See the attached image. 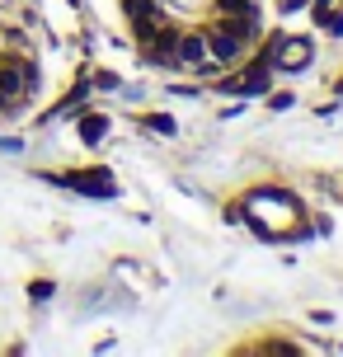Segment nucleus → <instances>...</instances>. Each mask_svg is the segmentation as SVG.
I'll list each match as a JSON object with an SVG mask.
<instances>
[{"instance_id": "8", "label": "nucleus", "mask_w": 343, "mask_h": 357, "mask_svg": "<svg viewBox=\"0 0 343 357\" xmlns=\"http://www.w3.org/2000/svg\"><path fill=\"white\" fill-rule=\"evenodd\" d=\"M282 5H287V10H301V0H282Z\"/></svg>"}, {"instance_id": "4", "label": "nucleus", "mask_w": 343, "mask_h": 357, "mask_svg": "<svg viewBox=\"0 0 343 357\" xmlns=\"http://www.w3.org/2000/svg\"><path fill=\"white\" fill-rule=\"evenodd\" d=\"M80 137H85V142H104V137H109V118H99V113H90V118H80Z\"/></svg>"}, {"instance_id": "6", "label": "nucleus", "mask_w": 343, "mask_h": 357, "mask_svg": "<svg viewBox=\"0 0 343 357\" xmlns=\"http://www.w3.org/2000/svg\"><path fill=\"white\" fill-rule=\"evenodd\" d=\"M325 29H329V33H343V15H329V19H325Z\"/></svg>"}, {"instance_id": "3", "label": "nucleus", "mask_w": 343, "mask_h": 357, "mask_svg": "<svg viewBox=\"0 0 343 357\" xmlns=\"http://www.w3.org/2000/svg\"><path fill=\"white\" fill-rule=\"evenodd\" d=\"M24 71H29V66H0V89H5V99H15L19 89L29 85V75H24Z\"/></svg>"}, {"instance_id": "7", "label": "nucleus", "mask_w": 343, "mask_h": 357, "mask_svg": "<svg viewBox=\"0 0 343 357\" xmlns=\"http://www.w3.org/2000/svg\"><path fill=\"white\" fill-rule=\"evenodd\" d=\"M226 10H240V15H250V0H221Z\"/></svg>"}, {"instance_id": "1", "label": "nucleus", "mask_w": 343, "mask_h": 357, "mask_svg": "<svg viewBox=\"0 0 343 357\" xmlns=\"http://www.w3.org/2000/svg\"><path fill=\"white\" fill-rule=\"evenodd\" d=\"M310 38H287V43H277L273 47V66L277 71H301V66H310Z\"/></svg>"}, {"instance_id": "5", "label": "nucleus", "mask_w": 343, "mask_h": 357, "mask_svg": "<svg viewBox=\"0 0 343 357\" xmlns=\"http://www.w3.org/2000/svg\"><path fill=\"white\" fill-rule=\"evenodd\" d=\"M179 56H183V61H193V66H198L202 56H207V43H202V38H193V33H183V38H179Z\"/></svg>"}, {"instance_id": "2", "label": "nucleus", "mask_w": 343, "mask_h": 357, "mask_svg": "<svg viewBox=\"0 0 343 357\" xmlns=\"http://www.w3.org/2000/svg\"><path fill=\"white\" fill-rule=\"evenodd\" d=\"M71 188L90 197H113V178L104 169H90V174H71Z\"/></svg>"}]
</instances>
